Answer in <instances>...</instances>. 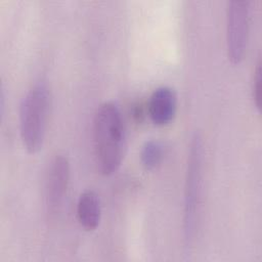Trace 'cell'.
<instances>
[{
	"mask_svg": "<svg viewBox=\"0 0 262 262\" xmlns=\"http://www.w3.org/2000/svg\"><path fill=\"white\" fill-rule=\"evenodd\" d=\"M92 139L97 170L114 174L121 166L126 147V129L122 113L114 101L101 103L93 118Z\"/></svg>",
	"mask_w": 262,
	"mask_h": 262,
	"instance_id": "obj_1",
	"label": "cell"
},
{
	"mask_svg": "<svg viewBox=\"0 0 262 262\" xmlns=\"http://www.w3.org/2000/svg\"><path fill=\"white\" fill-rule=\"evenodd\" d=\"M48 112V89L42 83L35 84L28 90L19 105L20 138L30 154L38 152L43 146Z\"/></svg>",
	"mask_w": 262,
	"mask_h": 262,
	"instance_id": "obj_2",
	"label": "cell"
},
{
	"mask_svg": "<svg viewBox=\"0 0 262 262\" xmlns=\"http://www.w3.org/2000/svg\"><path fill=\"white\" fill-rule=\"evenodd\" d=\"M202 137L199 133H194L189 145L184 182L183 239L185 248L190 247L196 232L202 192Z\"/></svg>",
	"mask_w": 262,
	"mask_h": 262,
	"instance_id": "obj_3",
	"label": "cell"
},
{
	"mask_svg": "<svg viewBox=\"0 0 262 262\" xmlns=\"http://www.w3.org/2000/svg\"><path fill=\"white\" fill-rule=\"evenodd\" d=\"M225 24L227 56L232 64H238L245 56L249 40L250 1H227Z\"/></svg>",
	"mask_w": 262,
	"mask_h": 262,
	"instance_id": "obj_4",
	"label": "cell"
},
{
	"mask_svg": "<svg viewBox=\"0 0 262 262\" xmlns=\"http://www.w3.org/2000/svg\"><path fill=\"white\" fill-rule=\"evenodd\" d=\"M70 181V163L63 155H56L49 163L45 179V204L49 215L58 212Z\"/></svg>",
	"mask_w": 262,
	"mask_h": 262,
	"instance_id": "obj_5",
	"label": "cell"
},
{
	"mask_svg": "<svg viewBox=\"0 0 262 262\" xmlns=\"http://www.w3.org/2000/svg\"><path fill=\"white\" fill-rule=\"evenodd\" d=\"M177 110V95L173 88L160 86L156 88L149 96L147 112L151 122L157 126L170 124Z\"/></svg>",
	"mask_w": 262,
	"mask_h": 262,
	"instance_id": "obj_6",
	"label": "cell"
},
{
	"mask_svg": "<svg viewBox=\"0 0 262 262\" xmlns=\"http://www.w3.org/2000/svg\"><path fill=\"white\" fill-rule=\"evenodd\" d=\"M77 217L80 225L87 231H92L98 226L101 217V205L99 196L94 190L86 189L79 195Z\"/></svg>",
	"mask_w": 262,
	"mask_h": 262,
	"instance_id": "obj_7",
	"label": "cell"
},
{
	"mask_svg": "<svg viewBox=\"0 0 262 262\" xmlns=\"http://www.w3.org/2000/svg\"><path fill=\"white\" fill-rule=\"evenodd\" d=\"M164 155V143L158 139H149L146 140L141 147L140 161L146 170L152 171L161 165Z\"/></svg>",
	"mask_w": 262,
	"mask_h": 262,
	"instance_id": "obj_8",
	"label": "cell"
},
{
	"mask_svg": "<svg viewBox=\"0 0 262 262\" xmlns=\"http://www.w3.org/2000/svg\"><path fill=\"white\" fill-rule=\"evenodd\" d=\"M252 96H253L255 106L259 111L261 107V61L260 59L258 60L255 69L253 87H252Z\"/></svg>",
	"mask_w": 262,
	"mask_h": 262,
	"instance_id": "obj_9",
	"label": "cell"
}]
</instances>
